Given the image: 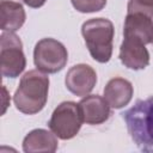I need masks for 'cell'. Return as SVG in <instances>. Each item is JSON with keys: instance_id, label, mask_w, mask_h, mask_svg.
<instances>
[{"instance_id": "3", "label": "cell", "mask_w": 153, "mask_h": 153, "mask_svg": "<svg viewBox=\"0 0 153 153\" xmlns=\"http://www.w3.org/2000/svg\"><path fill=\"white\" fill-rule=\"evenodd\" d=\"M81 33L93 60L100 63L110 61L112 55L114 24L106 18H92L81 26Z\"/></svg>"}, {"instance_id": "5", "label": "cell", "mask_w": 153, "mask_h": 153, "mask_svg": "<svg viewBox=\"0 0 153 153\" xmlns=\"http://www.w3.org/2000/svg\"><path fill=\"white\" fill-rule=\"evenodd\" d=\"M0 67L5 78H17L26 67L23 42L14 32L4 31L0 36Z\"/></svg>"}, {"instance_id": "14", "label": "cell", "mask_w": 153, "mask_h": 153, "mask_svg": "<svg viewBox=\"0 0 153 153\" xmlns=\"http://www.w3.org/2000/svg\"><path fill=\"white\" fill-rule=\"evenodd\" d=\"M71 2L73 7L81 13L98 12L106 5V0H71Z\"/></svg>"}, {"instance_id": "1", "label": "cell", "mask_w": 153, "mask_h": 153, "mask_svg": "<svg viewBox=\"0 0 153 153\" xmlns=\"http://www.w3.org/2000/svg\"><path fill=\"white\" fill-rule=\"evenodd\" d=\"M48 93L49 76L38 69H32L22 76L14 92L13 102L20 112L35 115L45 106Z\"/></svg>"}, {"instance_id": "8", "label": "cell", "mask_w": 153, "mask_h": 153, "mask_svg": "<svg viewBox=\"0 0 153 153\" xmlns=\"http://www.w3.org/2000/svg\"><path fill=\"white\" fill-rule=\"evenodd\" d=\"M123 37L137 41L145 45L152 43L153 17L142 13H127L123 26Z\"/></svg>"}, {"instance_id": "10", "label": "cell", "mask_w": 153, "mask_h": 153, "mask_svg": "<svg viewBox=\"0 0 153 153\" xmlns=\"http://www.w3.org/2000/svg\"><path fill=\"white\" fill-rule=\"evenodd\" d=\"M122 65L133 71H140L149 65V53L145 44L124 38L120 47L118 55Z\"/></svg>"}, {"instance_id": "9", "label": "cell", "mask_w": 153, "mask_h": 153, "mask_svg": "<svg viewBox=\"0 0 153 153\" xmlns=\"http://www.w3.org/2000/svg\"><path fill=\"white\" fill-rule=\"evenodd\" d=\"M79 108L84 123L96 126L106 122L110 117V105L104 97L87 94L79 102Z\"/></svg>"}, {"instance_id": "4", "label": "cell", "mask_w": 153, "mask_h": 153, "mask_svg": "<svg viewBox=\"0 0 153 153\" xmlns=\"http://www.w3.org/2000/svg\"><path fill=\"white\" fill-rule=\"evenodd\" d=\"M84 123L79 103L62 102L51 114L48 122L49 129L61 140L73 139L80 130Z\"/></svg>"}, {"instance_id": "16", "label": "cell", "mask_w": 153, "mask_h": 153, "mask_svg": "<svg viewBox=\"0 0 153 153\" xmlns=\"http://www.w3.org/2000/svg\"><path fill=\"white\" fill-rule=\"evenodd\" d=\"M23 1L25 5H27L31 8H38V7H42L47 0H23Z\"/></svg>"}, {"instance_id": "11", "label": "cell", "mask_w": 153, "mask_h": 153, "mask_svg": "<svg viewBox=\"0 0 153 153\" xmlns=\"http://www.w3.org/2000/svg\"><path fill=\"white\" fill-rule=\"evenodd\" d=\"M134 88L129 80L123 78H112L104 88V98L112 109H122L128 105L133 98Z\"/></svg>"}, {"instance_id": "2", "label": "cell", "mask_w": 153, "mask_h": 153, "mask_svg": "<svg viewBox=\"0 0 153 153\" xmlns=\"http://www.w3.org/2000/svg\"><path fill=\"white\" fill-rule=\"evenodd\" d=\"M122 117L137 148L142 152H153V96L139 99L122 114Z\"/></svg>"}, {"instance_id": "13", "label": "cell", "mask_w": 153, "mask_h": 153, "mask_svg": "<svg viewBox=\"0 0 153 153\" xmlns=\"http://www.w3.org/2000/svg\"><path fill=\"white\" fill-rule=\"evenodd\" d=\"M26 19L23 5L13 0H1L0 2V27L2 31L14 32L19 30Z\"/></svg>"}, {"instance_id": "18", "label": "cell", "mask_w": 153, "mask_h": 153, "mask_svg": "<svg viewBox=\"0 0 153 153\" xmlns=\"http://www.w3.org/2000/svg\"><path fill=\"white\" fill-rule=\"evenodd\" d=\"M152 44H153V38H152Z\"/></svg>"}, {"instance_id": "15", "label": "cell", "mask_w": 153, "mask_h": 153, "mask_svg": "<svg viewBox=\"0 0 153 153\" xmlns=\"http://www.w3.org/2000/svg\"><path fill=\"white\" fill-rule=\"evenodd\" d=\"M127 13H142L153 17V0H129Z\"/></svg>"}, {"instance_id": "17", "label": "cell", "mask_w": 153, "mask_h": 153, "mask_svg": "<svg viewBox=\"0 0 153 153\" xmlns=\"http://www.w3.org/2000/svg\"><path fill=\"white\" fill-rule=\"evenodd\" d=\"M2 92H4V108H2V114H5V111H6V108H7V105H8V103L7 102H5L6 99H7V97H8V94H7V91H6V87L5 86H2Z\"/></svg>"}, {"instance_id": "7", "label": "cell", "mask_w": 153, "mask_h": 153, "mask_svg": "<svg viewBox=\"0 0 153 153\" xmlns=\"http://www.w3.org/2000/svg\"><path fill=\"white\" fill-rule=\"evenodd\" d=\"M66 87L75 96H87L97 84L96 71L86 63H79L71 67L65 78Z\"/></svg>"}, {"instance_id": "12", "label": "cell", "mask_w": 153, "mask_h": 153, "mask_svg": "<svg viewBox=\"0 0 153 153\" xmlns=\"http://www.w3.org/2000/svg\"><path fill=\"white\" fill-rule=\"evenodd\" d=\"M57 136L50 130L45 129H33L23 140V151L25 153L35 152H55L57 149L59 142Z\"/></svg>"}, {"instance_id": "6", "label": "cell", "mask_w": 153, "mask_h": 153, "mask_svg": "<svg viewBox=\"0 0 153 153\" xmlns=\"http://www.w3.org/2000/svg\"><path fill=\"white\" fill-rule=\"evenodd\" d=\"M68 61L66 47L54 38H42L33 49V62L38 71L54 74L63 69Z\"/></svg>"}]
</instances>
